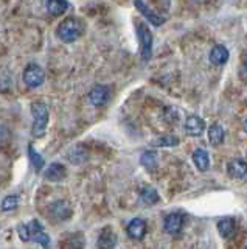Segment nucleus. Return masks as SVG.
<instances>
[{
  "label": "nucleus",
  "mask_w": 247,
  "mask_h": 249,
  "mask_svg": "<svg viewBox=\"0 0 247 249\" xmlns=\"http://www.w3.org/2000/svg\"><path fill=\"white\" fill-rule=\"evenodd\" d=\"M185 131L191 137L202 136V132L205 131V122L198 115H190L187 122H185Z\"/></svg>",
  "instance_id": "nucleus-11"
},
{
  "label": "nucleus",
  "mask_w": 247,
  "mask_h": 249,
  "mask_svg": "<svg viewBox=\"0 0 247 249\" xmlns=\"http://www.w3.org/2000/svg\"><path fill=\"white\" fill-rule=\"evenodd\" d=\"M230 58L229 49L226 45H214L213 49L210 50V54H208V59L213 66H224Z\"/></svg>",
  "instance_id": "nucleus-13"
},
{
  "label": "nucleus",
  "mask_w": 247,
  "mask_h": 249,
  "mask_svg": "<svg viewBox=\"0 0 247 249\" xmlns=\"http://www.w3.org/2000/svg\"><path fill=\"white\" fill-rule=\"evenodd\" d=\"M193 162H195V165L199 171H207L208 167H210V156L202 148H198L193 153Z\"/></svg>",
  "instance_id": "nucleus-17"
},
{
  "label": "nucleus",
  "mask_w": 247,
  "mask_h": 249,
  "mask_svg": "<svg viewBox=\"0 0 247 249\" xmlns=\"http://www.w3.org/2000/svg\"><path fill=\"white\" fill-rule=\"evenodd\" d=\"M117 245V235L112 229H104L101 232V235L98 238V248L99 249H114Z\"/></svg>",
  "instance_id": "nucleus-16"
},
{
  "label": "nucleus",
  "mask_w": 247,
  "mask_h": 249,
  "mask_svg": "<svg viewBox=\"0 0 247 249\" xmlns=\"http://www.w3.org/2000/svg\"><path fill=\"white\" fill-rule=\"evenodd\" d=\"M227 173L233 179H243L247 176V162L244 159H231L227 163Z\"/></svg>",
  "instance_id": "nucleus-12"
},
{
  "label": "nucleus",
  "mask_w": 247,
  "mask_h": 249,
  "mask_svg": "<svg viewBox=\"0 0 247 249\" xmlns=\"http://www.w3.org/2000/svg\"><path fill=\"white\" fill-rule=\"evenodd\" d=\"M134 5H135L137 10L140 11L145 16V18L148 19L152 23V25H156V27L164 25V23L166 22V19H168L166 14H162L160 11L154 10L152 3H148V2H135Z\"/></svg>",
  "instance_id": "nucleus-6"
},
{
  "label": "nucleus",
  "mask_w": 247,
  "mask_h": 249,
  "mask_svg": "<svg viewBox=\"0 0 247 249\" xmlns=\"http://www.w3.org/2000/svg\"><path fill=\"white\" fill-rule=\"evenodd\" d=\"M154 146H176L179 145V139L176 136H162L152 142Z\"/></svg>",
  "instance_id": "nucleus-25"
},
{
  "label": "nucleus",
  "mask_w": 247,
  "mask_h": 249,
  "mask_svg": "<svg viewBox=\"0 0 247 249\" xmlns=\"http://www.w3.org/2000/svg\"><path fill=\"white\" fill-rule=\"evenodd\" d=\"M17 233H19V238L22 241H28L30 240V233H28V226L27 224H19L17 226Z\"/></svg>",
  "instance_id": "nucleus-26"
},
{
  "label": "nucleus",
  "mask_w": 247,
  "mask_h": 249,
  "mask_svg": "<svg viewBox=\"0 0 247 249\" xmlns=\"http://www.w3.org/2000/svg\"><path fill=\"white\" fill-rule=\"evenodd\" d=\"M135 30H137V36H138V44H140L142 61L148 62L152 54V33H151L149 27L142 20L135 22Z\"/></svg>",
  "instance_id": "nucleus-3"
},
{
  "label": "nucleus",
  "mask_w": 247,
  "mask_h": 249,
  "mask_svg": "<svg viewBox=\"0 0 247 249\" xmlns=\"http://www.w3.org/2000/svg\"><path fill=\"white\" fill-rule=\"evenodd\" d=\"M28 233H30V240H33L34 243H39L41 246H44L45 249H50L51 246V240H50V235L47 232L44 231L42 224L37 221V220H33L30 221L28 224Z\"/></svg>",
  "instance_id": "nucleus-7"
},
{
  "label": "nucleus",
  "mask_w": 247,
  "mask_h": 249,
  "mask_svg": "<svg viewBox=\"0 0 247 249\" xmlns=\"http://www.w3.org/2000/svg\"><path fill=\"white\" fill-rule=\"evenodd\" d=\"M109 97H111V90L107 86H95L94 89L89 92V103L92 106H104L107 101H109Z\"/></svg>",
  "instance_id": "nucleus-8"
},
{
  "label": "nucleus",
  "mask_w": 247,
  "mask_h": 249,
  "mask_svg": "<svg viewBox=\"0 0 247 249\" xmlns=\"http://www.w3.org/2000/svg\"><path fill=\"white\" fill-rule=\"evenodd\" d=\"M24 83L28 86V88H39V86L45 81V72L41 66L37 64H28L24 70Z\"/></svg>",
  "instance_id": "nucleus-5"
},
{
  "label": "nucleus",
  "mask_w": 247,
  "mask_h": 249,
  "mask_svg": "<svg viewBox=\"0 0 247 249\" xmlns=\"http://www.w3.org/2000/svg\"><path fill=\"white\" fill-rule=\"evenodd\" d=\"M68 6H70V3L66 2V0H50V2H47V10L51 16H61L64 14Z\"/></svg>",
  "instance_id": "nucleus-20"
},
{
  "label": "nucleus",
  "mask_w": 247,
  "mask_h": 249,
  "mask_svg": "<svg viewBox=\"0 0 247 249\" xmlns=\"http://www.w3.org/2000/svg\"><path fill=\"white\" fill-rule=\"evenodd\" d=\"M19 206V198L17 195H8L6 198H3L2 201V210L3 212H13V210H16Z\"/></svg>",
  "instance_id": "nucleus-24"
},
{
  "label": "nucleus",
  "mask_w": 247,
  "mask_h": 249,
  "mask_svg": "<svg viewBox=\"0 0 247 249\" xmlns=\"http://www.w3.org/2000/svg\"><path fill=\"white\" fill-rule=\"evenodd\" d=\"M140 160H142V165L146 170H149V171H152L154 168L157 167V154L154 153V151H146V153H143Z\"/></svg>",
  "instance_id": "nucleus-22"
},
{
  "label": "nucleus",
  "mask_w": 247,
  "mask_h": 249,
  "mask_svg": "<svg viewBox=\"0 0 247 249\" xmlns=\"http://www.w3.org/2000/svg\"><path fill=\"white\" fill-rule=\"evenodd\" d=\"M216 228H218V232L222 238H230L236 231V221L230 216L221 218L218 224H216Z\"/></svg>",
  "instance_id": "nucleus-15"
},
{
  "label": "nucleus",
  "mask_w": 247,
  "mask_h": 249,
  "mask_svg": "<svg viewBox=\"0 0 247 249\" xmlns=\"http://www.w3.org/2000/svg\"><path fill=\"white\" fill-rule=\"evenodd\" d=\"M47 215L53 223L66 221L72 216V207H70V204H67L66 201L51 202V204L47 207Z\"/></svg>",
  "instance_id": "nucleus-4"
},
{
  "label": "nucleus",
  "mask_w": 247,
  "mask_h": 249,
  "mask_svg": "<svg viewBox=\"0 0 247 249\" xmlns=\"http://www.w3.org/2000/svg\"><path fill=\"white\" fill-rule=\"evenodd\" d=\"M32 115H33V126L32 134L36 139H41L45 136L49 124V107L44 103H33L32 105Z\"/></svg>",
  "instance_id": "nucleus-2"
},
{
  "label": "nucleus",
  "mask_w": 247,
  "mask_h": 249,
  "mask_svg": "<svg viewBox=\"0 0 247 249\" xmlns=\"http://www.w3.org/2000/svg\"><path fill=\"white\" fill-rule=\"evenodd\" d=\"M66 176H67V170L63 163H51L44 173V178L47 179V181H51V182L63 181V179H66Z\"/></svg>",
  "instance_id": "nucleus-14"
},
{
  "label": "nucleus",
  "mask_w": 247,
  "mask_h": 249,
  "mask_svg": "<svg viewBox=\"0 0 247 249\" xmlns=\"http://www.w3.org/2000/svg\"><path fill=\"white\" fill-rule=\"evenodd\" d=\"M244 131H246V134H247V120L244 122Z\"/></svg>",
  "instance_id": "nucleus-27"
},
{
  "label": "nucleus",
  "mask_w": 247,
  "mask_h": 249,
  "mask_svg": "<svg viewBox=\"0 0 247 249\" xmlns=\"http://www.w3.org/2000/svg\"><path fill=\"white\" fill-rule=\"evenodd\" d=\"M28 154H30V159H32V163H33L34 170H36V171H41V170L44 168V165H45V159L34 150V146H33V145H30V146H28Z\"/></svg>",
  "instance_id": "nucleus-23"
},
{
  "label": "nucleus",
  "mask_w": 247,
  "mask_h": 249,
  "mask_svg": "<svg viewBox=\"0 0 247 249\" xmlns=\"http://www.w3.org/2000/svg\"><path fill=\"white\" fill-rule=\"evenodd\" d=\"M244 249H247V246H246V248H244Z\"/></svg>",
  "instance_id": "nucleus-28"
},
{
  "label": "nucleus",
  "mask_w": 247,
  "mask_h": 249,
  "mask_svg": "<svg viewBox=\"0 0 247 249\" xmlns=\"http://www.w3.org/2000/svg\"><path fill=\"white\" fill-rule=\"evenodd\" d=\"M159 199L160 198H159L157 190L151 185H146L140 192V202L143 206H152V204H156V202H159Z\"/></svg>",
  "instance_id": "nucleus-19"
},
{
  "label": "nucleus",
  "mask_w": 247,
  "mask_h": 249,
  "mask_svg": "<svg viewBox=\"0 0 247 249\" xmlns=\"http://www.w3.org/2000/svg\"><path fill=\"white\" fill-rule=\"evenodd\" d=\"M146 231H148V224L143 218H134L126 226V233L134 240H142L146 235Z\"/></svg>",
  "instance_id": "nucleus-9"
},
{
  "label": "nucleus",
  "mask_w": 247,
  "mask_h": 249,
  "mask_svg": "<svg viewBox=\"0 0 247 249\" xmlns=\"http://www.w3.org/2000/svg\"><path fill=\"white\" fill-rule=\"evenodd\" d=\"M224 137H226V132H224V128L221 124L214 123L208 128V142L213 146H219L224 142Z\"/></svg>",
  "instance_id": "nucleus-18"
},
{
  "label": "nucleus",
  "mask_w": 247,
  "mask_h": 249,
  "mask_svg": "<svg viewBox=\"0 0 247 249\" xmlns=\"http://www.w3.org/2000/svg\"><path fill=\"white\" fill-rule=\"evenodd\" d=\"M89 158V153L84 146H73L70 151H68V159L73 163H81Z\"/></svg>",
  "instance_id": "nucleus-21"
},
{
  "label": "nucleus",
  "mask_w": 247,
  "mask_h": 249,
  "mask_svg": "<svg viewBox=\"0 0 247 249\" xmlns=\"http://www.w3.org/2000/svg\"><path fill=\"white\" fill-rule=\"evenodd\" d=\"M84 23L78 18H67L58 25L56 35L64 44H72L82 36Z\"/></svg>",
  "instance_id": "nucleus-1"
},
{
  "label": "nucleus",
  "mask_w": 247,
  "mask_h": 249,
  "mask_svg": "<svg viewBox=\"0 0 247 249\" xmlns=\"http://www.w3.org/2000/svg\"><path fill=\"white\" fill-rule=\"evenodd\" d=\"M183 228V216L177 212H173L165 216L164 220V229L165 232H168L169 235H177V233H181Z\"/></svg>",
  "instance_id": "nucleus-10"
}]
</instances>
